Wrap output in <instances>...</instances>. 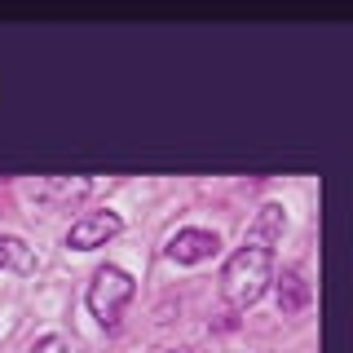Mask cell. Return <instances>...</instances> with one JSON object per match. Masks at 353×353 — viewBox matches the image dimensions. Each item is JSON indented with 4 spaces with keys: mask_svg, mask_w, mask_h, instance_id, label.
Wrapping results in <instances>:
<instances>
[{
    "mask_svg": "<svg viewBox=\"0 0 353 353\" xmlns=\"http://www.w3.org/2000/svg\"><path fill=\"white\" fill-rule=\"evenodd\" d=\"M283 239V203H265L243 234V248L230 252L221 270V296L230 309H248L274 283V243Z\"/></svg>",
    "mask_w": 353,
    "mask_h": 353,
    "instance_id": "obj_1",
    "label": "cell"
},
{
    "mask_svg": "<svg viewBox=\"0 0 353 353\" xmlns=\"http://www.w3.org/2000/svg\"><path fill=\"white\" fill-rule=\"evenodd\" d=\"M132 292H137V283H132L128 270H119V265H102V270H93V283H88V309H93V318L102 327H115L119 314L128 309Z\"/></svg>",
    "mask_w": 353,
    "mask_h": 353,
    "instance_id": "obj_2",
    "label": "cell"
},
{
    "mask_svg": "<svg viewBox=\"0 0 353 353\" xmlns=\"http://www.w3.org/2000/svg\"><path fill=\"white\" fill-rule=\"evenodd\" d=\"M124 230V216L110 212V208H97V212H80L66 230V248L75 252H88V248H102L106 239H115Z\"/></svg>",
    "mask_w": 353,
    "mask_h": 353,
    "instance_id": "obj_3",
    "label": "cell"
},
{
    "mask_svg": "<svg viewBox=\"0 0 353 353\" xmlns=\"http://www.w3.org/2000/svg\"><path fill=\"white\" fill-rule=\"evenodd\" d=\"M221 248V239H216V230H199V225H185V230H176V234L168 239V256L176 265H199V261H208L212 252Z\"/></svg>",
    "mask_w": 353,
    "mask_h": 353,
    "instance_id": "obj_4",
    "label": "cell"
},
{
    "mask_svg": "<svg viewBox=\"0 0 353 353\" xmlns=\"http://www.w3.org/2000/svg\"><path fill=\"white\" fill-rule=\"evenodd\" d=\"M274 292H279V314H283V318L305 314L309 301H314V287L305 283V274H301V270H287L283 279H274Z\"/></svg>",
    "mask_w": 353,
    "mask_h": 353,
    "instance_id": "obj_5",
    "label": "cell"
},
{
    "mask_svg": "<svg viewBox=\"0 0 353 353\" xmlns=\"http://www.w3.org/2000/svg\"><path fill=\"white\" fill-rule=\"evenodd\" d=\"M0 270H14V274H31L36 270V256L18 234H0Z\"/></svg>",
    "mask_w": 353,
    "mask_h": 353,
    "instance_id": "obj_6",
    "label": "cell"
},
{
    "mask_svg": "<svg viewBox=\"0 0 353 353\" xmlns=\"http://www.w3.org/2000/svg\"><path fill=\"white\" fill-rule=\"evenodd\" d=\"M31 194L44 199V203H49V199H75V194H88V181L84 176H75V181H36Z\"/></svg>",
    "mask_w": 353,
    "mask_h": 353,
    "instance_id": "obj_7",
    "label": "cell"
},
{
    "mask_svg": "<svg viewBox=\"0 0 353 353\" xmlns=\"http://www.w3.org/2000/svg\"><path fill=\"white\" fill-rule=\"evenodd\" d=\"M31 353H66V345H62L58 336H44V340H40V345L31 349Z\"/></svg>",
    "mask_w": 353,
    "mask_h": 353,
    "instance_id": "obj_8",
    "label": "cell"
},
{
    "mask_svg": "<svg viewBox=\"0 0 353 353\" xmlns=\"http://www.w3.org/2000/svg\"><path fill=\"white\" fill-rule=\"evenodd\" d=\"M168 353H190V349H168Z\"/></svg>",
    "mask_w": 353,
    "mask_h": 353,
    "instance_id": "obj_9",
    "label": "cell"
}]
</instances>
